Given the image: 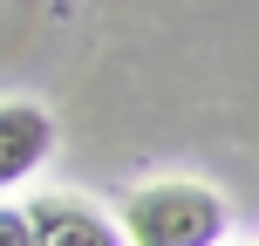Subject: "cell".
Returning a JSON list of instances; mask_svg holds the SVG:
<instances>
[{"label":"cell","instance_id":"cell-1","mask_svg":"<svg viewBox=\"0 0 259 246\" xmlns=\"http://www.w3.org/2000/svg\"><path fill=\"white\" fill-rule=\"evenodd\" d=\"M225 226H232V205L211 185H191V178H157L123 198L130 246H219Z\"/></svg>","mask_w":259,"mask_h":246},{"label":"cell","instance_id":"cell-2","mask_svg":"<svg viewBox=\"0 0 259 246\" xmlns=\"http://www.w3.org/2000/svg\"><path fill=\"white\" fill-rule=\"evenodd\" d=\"M27 233L34 246H123V226L103 219L89 198H68V192H48L27 205Z\"/></svg>","mask_w":259,"mask_h":246},{"label":"cell","instance_id":"cell-3","mask_svg":"<svg viewBox=\"0 0 259 246\" xmlns=\"http://www.w3.org/2000/svg\"><path fill=\"white\" fill-rule=\"evenodd\" d=\"M55 151V117L41 103H0V192L34 178Z\"/></svg>","mask_w":259,"mask_h":246},{"label":"cell","instance_id":"cell-4","mask_svg":"<svg viewBox=\"0 0 259 246\" xmlns=\"http://www.w3.org/2000/svg\"><path fill=\"white\" fill-rule=\"evenodd\" d=\"M0 246H34V233H27V212H21V205H0Z\"/></svg>","mask_w":259,"mask_h":246}]
</instances>
